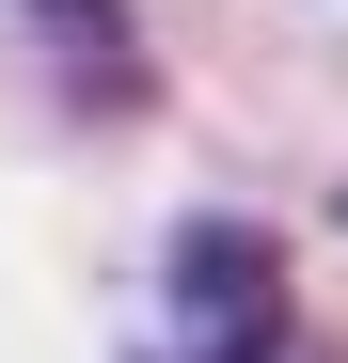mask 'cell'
<instances>
[{
    "label": "cell",
    "mask_w": 348,
    "mask_h": 363,
    "mask_svg": "<svg viewBox=\"0 0 348 363\" xmlns=\"http://www.w3.org/2000/svg\"><path fill=\"white\" fill-rule=\"evenodd\" d=\"M174 347L190 363H301L285 347V253L254 221H190L174 237Z\"/></svg>",
    "instance_id": "1"
}]
</instances>
